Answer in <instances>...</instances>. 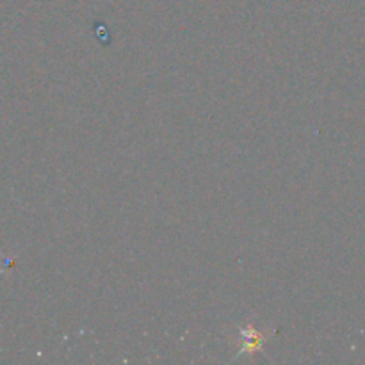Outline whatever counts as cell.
Masks as SVG:
<instances>
[{
  "mask_svg": "<svg viewBox=\"0 0 365 365\" xmlns=\"http://www.w3.org/2000/svg\"><path fill=\"white\" fill-rule=\"evenodd\" d=\"M242 335H245L246 339V344L245 348H242V351L239 353V355H242V353H252L255 351V349L260 348V334L257 330H253L252 327L246 328V330H242Z\"/></svg>",
  "mask_w": 365,
  "mask_h": 365,
  "instance_id": "6da1fadb",
  "label": "cell"
}]
</instances>
